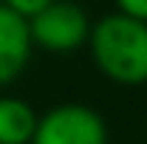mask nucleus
<instances>
[{
	"mask_svg": "<svg viewBox=\"0 0 147 144\" xmlns=\"http://www.w3.org/2000/svg\"><path fill=\"white\" fill-rule=\"evenodd\" d=\"M9 11H14L17 17H23V20H31L37 14V11H42L51 0H0Z\"/></svg>",
	"mask_w": 147,
	"mask_h": 144,
	"instance_id": "423d86ee",
	"label": "nucleus"
},
{
	"mask_svg": "<svg viewBox=\"0 0 147 144\" xmlns=\"http://www.w3.org/2000/svg\"><path fill=\"white\" fill-rule=\"evenodd\" d=\"M37 127V110L20 99L0 93V144H31Z\"/></svg>",
	"mask_w": 147,
	"mask_h": 144,
	"instance_id": "39448f33",
	"label": "nucleus"
},
{
	"mask_svg": "<svg viewBox=\"0 0 147 144\" xmlns=\"http://www.w3.org/2000/svg\"><path fill=\"white\" fill-rule=\"evenodd\" d=\"M31 144H108V122L85 102H62L37 113Z\"/></svg>",
	"mask_w": 147,
	"mask_h": 144,
	"instance_id": "7ed1b4c3",
	"label": "nucleus"
},
{
	"mask_svg": "<svg viewBox=\"0 0 147 144\" xmlns=\"http://www.w3.org/2000/svg\"><path fill=\"white\" fill-rule=\"evenodd\" d=\"M31 51L28 23L0 3V88H9L28 68Z\"/></svg>",
	"mask_w": 147,
	"mask_h": 144,
	"instance_id": "20e7f679",
	"label": "nucleus"
},
{
	"mask_svg": "<svg viewBox=\"0 0 147 144\" xmlns=\"http://www.w3.org/2000/svg\"><path fill=\"white\" fill-rule=\"evenodd\" d=\"M113 6L119 14H127L133 20L147 23V0H113Z\"/></svg>",
	"mask_w": 147,
	"mask_h": 144,
	"instance_id": "0eeeda50",
	"label": "nucleus"
},
{
	"mask_svg": "<svg viewBox=\"0 0 147 144\" xmlns=\"http://www.w3.org/2000/svg\"><path fill=\"white\" fill-rule=\"evenodd\" d=\"M88 51L96 71L110 82L125 88L147 85V23L110 11L91 26Z\"/></svg>",
	"mask_w": 147,
	"mask_h": 144,
	"instance_id": "f257e3e1",
	"label": "nucleus"
},
{
	"mask_svg": "<svg viewBox=\"0 0 147 144\" xmlns=\"http://www.w3.org/2000/svg\"><path fill=\"white\" fill-rule=\"evenodd\" d=\"M26 23L31 45L48 54H74L85 48L93 26L88 11L71 0H51L42 11H37Z\"/></svg>",
	"mask_w": 147,
	"mask_h": 144,
	"instance_id": "f03ea898",
	"label": "nucleus"
}]
</instances>
